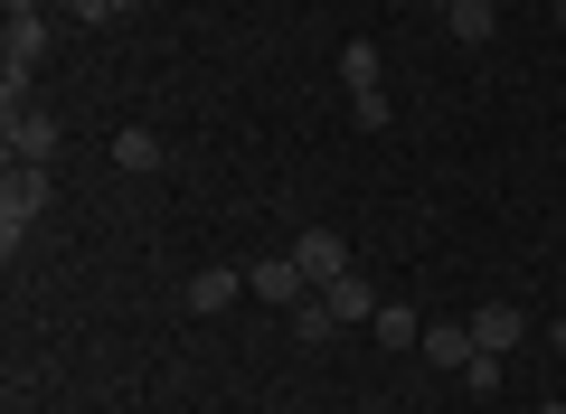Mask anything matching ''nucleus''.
<instances>
[{
	"label": "nucleus",
	"instance_id": "1",
	"mask_svg": "<svg viewBox=\"0 0 566 414\" xmlns=\"http://www.w3.org/2000/svg\"><path fill=\"white\" fill-rule=\"evenodd\" d=\"M39 208H48V170L10 160V179H0V245H10V255H20V236L39 226Z\"/></svg>",
	"mask_w": 566,
	"mask_h": 414
},
{
	"label": "nucleus",
	"instance_id": "2",
	"mask_svg": "<svg viewBox=\"0 0 566 414\" xmlns=\"http://www.w3.org/2000/svg\"><path fill=\"white\" fill-rule=\"evenodd\" d=\"M293 264H303V283L322 293V283H340V274H349V245L331 236V226H303V236H293Z\"/></svg>",
	"mask_w": 566,
	"mask_h": 414
},
{
	"label": "nucleus",
	"instance_id": "3",
	"mask_svg": "<svg viewBox=\"0 0 566 414\" xmlns=\"http://www.w3.org/2000/svg\"><path fill=\"white\" fill-rule=\"evenodd\" d=\"M520 339H528V311H520V301H482V311H472V349L501 358V349H520Z\"/></svg>",
	"mask_w": 566,
	"mask_h": 414
},
{
	"label": "nucleus",
	"instance_id": "4",
	"mask_svg": "<svg viewBox=\"0 0 566 414\" xmlns=\"http://www.w3.org/2000/svg\"><path fill=\"white\" fill-rule=\"evenodd\" d=\"M245 293H255V301H283V311H293L312 283H303V264H293V255H274V264H245Z\"/></svg>",
	"mask_w": 566,
	"mask_h": 414
},
{
	"label": "nucleus",
	"instance_id": "5",
	"mask_svg": "<svg viewBox=\"0 0 566 414\" xmlns=\"http://www.w3.org/2000/svg\"><path fill=\"white\" fill-rule=\"evenodd\" d=\"M39 57H48V20H39V10H10V39H0V66L39 76Z\"/></svg>",
	"mask_w": 566,
	"mask_h": 414
},
{
	"label": "nucleus",
	"instance_id": "6",
	"mask_svg": "<svg viewBox=\"0 0 566 414\" xmlns=\"http://www.w3.org/2000/svg\"><path fill=\"white\" fill-rule=\"evenodd\" d=\"M0 132H10V160H29V170H48V160H57V123H48V114H10Z\"/></svg>",
	"mask_w": 566,
	"mask_h": 414
},
{
	"label": "nucleus",
	"instance_id": "7",
	"mask_svg": "<svg viewBox=\"0 0 566 414\" xmlns=\"http://www.w3.org/2000/svg\"><path fill=\"white\" fill-rule=\"evenodd\" d=\"M237 293H245V274H237V264H199V274L180 283V301H189V311H227Z\"/></svg>",
	"mask_w": 566,
	"mask_h": 414
},
{
	"label": "nucleus",
	"instance_id": "8",
	"mask_svg": "<svg viewBox=\"0 0 566 414\" xmlns=\"http://www.w3.org/2000/svg\"><path fill=\"white\" fill-rule=\"evenodd\" d=\"M444 29H453L463 47H491V39H501V10H491V0H453V10H444Z\"/></svg>",
	"mask_w": 566,
	"mask_h": 414
},
{
	"label": "nucleus",
	"instance_id": "9",
	"mask_svg": "<svg viewBox=\"0 0 566 414\" xmlns=\"http://www.w3.org/2000/svg\"><path fill=\"white\" fill-rule=\"evenodd\" d=\"M161 132H142V123H133V132H114V170H133V179H151V170H161Z\"/></svg>",
	"mask_w": 566,
	"mask_h": 414
},
{
	"label": "nucleus",
	"instance_id": "10",
	"mask_svg": "<svg viewBox=\"0 0 566 414\" xmlns=\"http://www.w3.org/2000/svg\"><path fill=\"white\" fill-rule=\"evenodd\" d=\"M322 301H331V320H340V330H349V320H378V293H368L359 274H340V283H322Z\"/></svg>",
	"mask_w": 566,
	"mask_h": 414
},
{
	"label": "nucleus",
	"instance_id": "11",
	"mask_svg": "<svg viewBox=\"0 0 566 414\" xmlns=\"http://www.w3.org/2000/svg\"><path fill=\"white\" fill-rule=\"evenodd\" d=\"M424 358H434V368H453V376H463V368H472V358H482V349H472V330H453V320H434V330H424Z\"/></svg>",
	"mask_w": 566,
	"mask_h": 414
},
{
	"label": "nucleus",
	"instance_id": "12",
	"mask_svg": "<svg viewBox=\"0 0 566 414\" xmlns=\"http://www.w3.org/2000/svg\"><path fill=\"white\" fill-rule=\"evenodd\" d=\"M293 339H303V349H331V339H340V320H331V301H322V293L293 301Z\"/></svg>",
	"mask_w": 566,
	"mask_h": 414
},
{
	"label": "nucleus",
	"instance_id": "13",
	"mask_svg": "<svg viewBox=\"0 0 566 414\" xmlns=\"http://www.w3.org/2000/svg\"><path fill=\"white\" fill-rule=\"evenodd\" d=\"M368 330H378L387 349H424V320L406 311V301H378V320H368Z\"/></svg>",
	"mask_w": 566,
	"mask_h": 414
},
{
	"label": "nucleus",
	"instance_id": "14",
	"mask_svg": "<svg viewBox=\"0 0 566 414\" xmlns=\"http://www.w3.org/2000/svg\"><path fill=\"white\" fill-rule=\"evenodd\" d=\"M340 85H349V95H378V47H368V39L340 47Z\"/></svg>",
	"mask_w": 566,
	"mask_h": 414
},
{
	"label": "nucleus",
	"instance_id": "15",
	"mask_svg": "<svg viewBox=\"0 0 566 414\" xmlns=\"http://www.w3.org/2000/svg\"><path fill=\"white\" fill-rule=\"evenodd\" d=\"M349 123H359V132H387V123H397V104H387V85H378V95H349Z\"/></svg>",
	"mask_w": 566,
	"mask_h": 414
},
{
	"label": "nucleus",
	"instance_id": "16",
	"mask_svg": "<svg viewBox=\"0 0 566 414\" xmlns=\"http://www.w3.org/2000/svg\"><path fill=\"white\" fill-rule=\"evenodd\" d=\"M76 20L85 29H114V20H133V0H76Z\"/></svg>",
	"mask_w": 566,
	"mask_h": 414
},
{
	"label": "nucleus",
	"instance_id": "17",
	"mask_svg": "<svg viewBox=\"0 0 566 414\" xmlns=\"http://www.w3.org/2000/svg\"><path fill=\"white\" fill-rule=\"evenodd\" d=\"M547 339H557V349H566V311H557V320H547Z\"/></svg>",
	"mask_w": 566,
	"mask_h": 414
},
{
	"label": "nucleus",
	"instance_id": "18",
	"mask_svg": "<svg viewBox=\"0 0 566 414\" xmlns=\"http://www.w3.org/2000/svg\"><path fill=\"white\" fill-rule=\"evenodd\" d=\"M424 10H434V20H444V10H453V0H424Z\"/></svg>",
	"mask_w": 566,
	"mask_h": 414
},
{
	"label": "nucleus",
	"instance_id": "19",
	"mask_svg": "<svg viewBox=\"0 0 566 414\" xmlns=\"http://www.w3.org/2000/svg\"><path fill=\"white\" fill-rule=\"evenodd\" d=\"M10 10H39V0H10Z\"/></svg>",
	"mask_w": 566,
	"mask_h": 414
},
{
	"label": "nucleus",
	"instance_id": "20",
	"mask_svg": "<svg viewBox=\"0 0 566 414\" xmlns=\"http://www.w3.org/2000/svg\"><path fill=\"white\" fill-rule=\"evenodd\" d=\"M557 29H566V0H557Z\"/></svg>",
	"mask_w": 566,
	"mask_h": 414
},
{
	"label": "nucleus",
	"instance_id": "21",
	"mask_svg": "<svg viewBox=\"0 0 566 414\" xmlns=\"http://www.w3.org/2000/svg\"><path fill=\"white\" fill-rule=\"evenodd\" d=\"M538 414H566V405H538Z\"/></svg>",
	"mask_w": 566,
	"mask_h": 414
},
{
	"label": "nucleus",
	"instance_id": "22",
	"mask_svg": "<svg viewBox=\"0 0 566 414\" xmlns=\"http://www.w3.org/2000/svg\"><path fill=\"white\" fill-rule=\"evenodd\" d=\"M359 414H387V405H359Z\"/></svg>",
	"mask_w": 566,
	"mask_h": 414
}]
</instances>
